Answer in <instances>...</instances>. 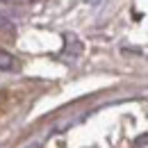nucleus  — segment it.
<instances>
[{"label":"nucleus","instance_id":"obj_3","mask_svg":"<svg viewBox=\"0 0 148 148\" xmlns=\"http://www.w3.org/2000/svg\"><path fill=\"white\" fill-rule=\"evenodd\" d=\"M0 2H30V0H0Z\"/></svg>","mask_w":148,"mask_h":148},{"label":"nucleus","instance_id":"obj_2","mask_svg":"<svg viewBox=\"0 0 148 148\" xmlns=\"http://www.w3.org/2000/svg\"><path fill=\"white\" fill-rule=\"evenodd\" d=\"M132 148H148V137H139L137 141H134V146Z\"/></svg>","mask_w":148,"mask_h":148},{"label":"nucleus","instance_id":"obj_4","mask_svg":"<svg viewBox=\"0 0 148 148\" xmlns=\"http://www.w3.org/2000/svg\"><path fill=\"white\" fill-rule=\"evenodd\" d=\"M0 27H9V23H7L5 18H0Z\"/></svg>","mask_w":148,"mask_h":148},{"label":"nucleus","instance_id":"obj_1","mask_svg":"<svg viewBox=\"0 0 148 148\" xmlns=\"http://www.w3.org/2000/svg\"><path fill=\"white\" fill-rule=\"evenodd\" d=\"M0 69L2 71H18L16 57H12L9 53H5V50H0Z\"/></svg>","mask_w":148,"mask_h":148}]
</instances>
